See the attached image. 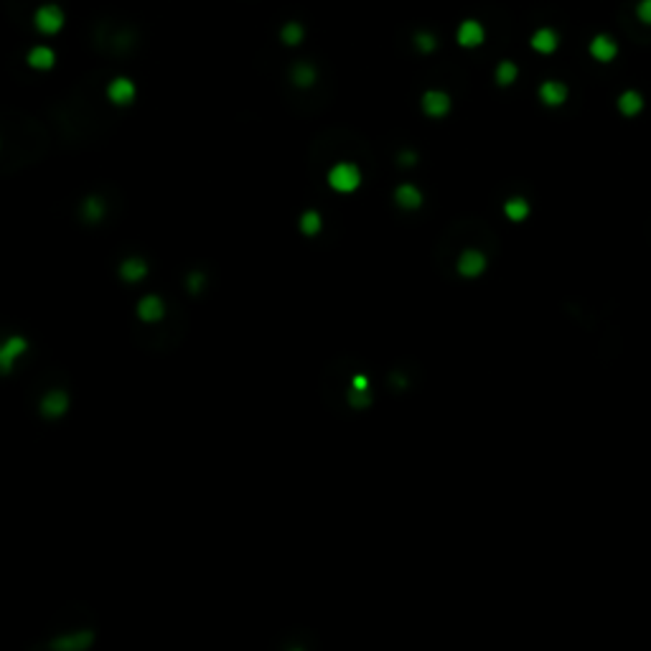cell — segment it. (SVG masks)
<instances>
[{"label": "cell", "instance_id": "cell-1", "mask_svg": "<svg viewBox=\"0 0 651 651\" xmlns=\"http://www.w3.org/2000/svg\"><path fill=\"white\" fill-rule=\"evenodd\" d=\"M326 181H329V186L336 194H354V191L362 186V169H359L357 163H336L334 169L329 171V176H326Z\"/></svg>", "mask_w": 651, "mask_h": 651}, {"label": "cell", "instance_id": "cell-2", "mask_svg": "<svg viewBox=\"0 0 651 651\" xmlns=\"http://www.w3.org/2000/svg\"><path fill=\"white\" fill-rule=\"evenodd\" d=\"M66 23V15L57 3H43L34 10V26L43 36H57Z\"/></svg>", "mask_w": 651, "mask_h": 651}, {"label": "cell", "instance_id": "cell-3", "mask_svg": "<svg viewBox=\"0 0 651 651\" xmlns=\"http://www.w3.org/2000/svg\"><path fill=\"white\" fill-rule=\"evenodd\" d=\"M486 267H489V259H486V255H483L481 250H463V252L458 255V259H455V270H458V275L466 278V280L481 278V275L486 273Z\"/></svg>", "mask_w": 651, "mask_h": 651}, {"label": "cell", "instance_id": "cell-4", "mask_svg": "<svg viewBox=\"0 0 651 651\" xmlns=\"http://www.w3.org/2000/svg\"><path fill=\"white\" fill-rule=\"evenodd\" d=\"M455 41L461 49H478L483 41H486V29L483 23L476 18H466V21L458 23V31H455Z\"/></svg>", "mask_w": 651, "mask_h": 651}, {"label": "cell", "instance_id": "cell-5", "mask_svg": "<svg viewBox=\"0 0 651 651\" xmlns=\"http://www.w3.org/2000/svg\"><path fill=\"white\" fill-rule=\"evenodd\" d=\"M420 107H422V113H425L427 117L441 120V117H445V115L450 113V107H453V99H450L448 92H443V90H427L425 94H422V99H420Z\"/></svg>", "mask_w": 651, "mask_h": 651}, {"label": "cell", "instance_id": "cell-6", "mask_svg": "<svg viewBox=\"0 0 651 651\" xmlns=\"http://www.w3.org/2000/svg\"><path fill=\"white\" fill-rule=\"evenodd\" d=\"M537 94H539V102L545 107H562L567 102V97H570V90H567V85L560 82V79H547V82L539 85Z\"/></svg>", "mask_w": 651, "mask_h": 651}, {"label": "cell", "instance_id": "cell-7", "mask_svg": "<svg viewBox=\"0 0 651 651\" xmlns=\"http://www.w3.org/2000/svg\"><path fill=\"white\" fill-rule=\"evenodd\" d=\"M588 54L598 64H608L618 57V43L608 34H595L588 43Z\"/></svg>", "mask_w": 651, "mask_h": 651}, {"label": "cell", "instance_id": "cell-8", "mask_svg": "<svg viewBox=\"0 0 651 651\" xmlns=\"http://www.w3.org/2000/svg\"><path fill=\"white\" fill-rule=\"evenodd\" d=\"M135 94H138V90H135V82L127 77H117L113 79L110 85H107V99L113 102V105H130L135 99Z\"/></svg>", "mask_w": 651, "mask_h": 651}, {"label": "cell", "instance_id": "cell-9", "mask_svg": "<svg viewBox=\"0 0 651 651\" xmlns=\"http://www.w3.org/2000/svg\"><path fill=\"white\" fill-rule=\"evenodd\" d=\"M529 46H532L537 54H542V57H550V54H555L557 46H560V34L555 29L542 26V29H537L529 36Z\"/></svg>", "mask_w": 651, "mask_h": 651}, {"label": "cell", "instance_id": "cell-10", "mask_svg": "<svg viewBox=\"0 0 651 651\" xmlns=\"http://www.w3.org/2000/svg\"><path fill=\"white\" fill-rule=\"evenodd\" d=\"M616 107H618V113H621L623 117H638V115L644 113L646 102H644V97H641V92L626 90V92H621V94H618Z\"/></svg>", "mask_w": 651, "mask_h": 651}, {"label": "cell", "instance_id": "cell-11", "mask_svg": "<svg viewBox=\"0 0 651 651\" xmlns=\"http://www.w3.org/2000/svg\"><path fill=\"white\" fill-rule=\"evenodd\" d=\"M394 201H397L399 209L417 211L422 206V191L415 183H402V186L394 189Z\"/></svg>", "mask_w": 651, "mask_h": 651}, {"label": "cell", "instance_id": "cell-12", "mask_svg": "<svg viewBox=\"0 0 651 651\" xmlns=\"http://www.w3.org/2000/svg\"><path fill=\"white\" fill-rule=\"evenodd\" d=\"M26 349H29V346H26V341H23L21 336L8 338V341L3 343V346H0V371L13 369L15 359L21 357V354H23Z\"/></svg>", "mask_w": 651, "mask_h": 651}, {"label": "cell", "instance_id": "cell-13", "mask_svg": "<svg viewBox=\"0 0 651 651\" xmlns=\"http://www.w3.org/2000/svg\"><path fill=\"white\" fill-rule=\"evenodd\" d=\"M26 62H29V66L36 71H49V69H54V64H57V51L51 49V46H34V49L29 51Z\"/></svg>", "mask_w": 651, "mask_h": 651}, {"label": "cell", "instance_id": "cell-14", "mask_svg": "<svg viewBox=\"0 0 651 651\" xmlns=\"http://www.w3.org/2000/svg\"><path fill=\"white\" fill-rule=\"evenodd\" d=\"M163 313H166V306H163V301L158 295H145V298L138 303V315H141V321H145V323L161 321Z\"/></svg>", "mask_w": 651, "mask_h": 651}, {"label": "cell", "instance_id": "cell-15", "mask_svg": "<svg viewBox=\"0 0 651 651\" xmlns=\"http://www.w3.org/2000/svg\"><path fill=\"white\" fill-rule=\"evenodd\" d=\"M529 214H532V206L524 196H511L504 201V217L514 224H522L524 219H529Z\"/></svg>", "mask_w": 651, "mask_h": 651}, {"label": "cell", "instance_id": "cell-16", "mask_svg": "<svg viewBox=\"0 0 651 651\" xmlns=\"http://www.w3.org/2000/svg\"><path fill=\"white\" fill-rule=\"evenodd\" d=\"M66 407H69V399H66V394L64 392H49L41 402L43 415H49V417H59V415H64L66 413Z\"/></svg>", "mask_w": 651, "mask_h": 651}, {"label": "cell", "instance_id": "cell-17", "mask_svg": "<svg viewBox=\"0 0 651 651\" xmlns=\"http://www.w3.org/2000/svg\"><path fill=\"white\" fill-rule=\"evenodd\" d=\"M120 275H122V280H127V282H138L148 275V265L138 257L125 259V262L120 265Z\"/></svg>", "mask_w": 651, "mask_h": 651}, {"label": "cell", "instance_id": "cell-18", "mask_svg": "<svg viewBox=\"0 0 651 651\" xmlns=\"http://www.w3.org/2000/svg\"><path fill=\"white\" fill-rule=\"evenodd\" d=\"M494 79H496L499 87H511L519 79V66L509 59L496 64V71H494Z\"/></svg>", "mask_w": 651, "mask_h": 651}, {"label": "cell", "instance_id": "cell-19", "mask_svg": "<svg viewBox=\"0 0 651 651\" xmlns=\"http://www.w3.org/2000/svg\"><path fill=\"white\" fill-rule=\"evenodd\" d=\"M303 36H306V29H303L298 21H290L282 26L280 31V41L285 43V46H298V43L303 41Z\"/></svg>", "mask_w": 651, "mask_h": 651}, {"label": "cell", "instance_id": "cell-20", "mask_svg": "<svg viewBox=\"0 0 651 651\" xmlns=\"http://www.w3.org/2000/svg\"><path fill=\"white\" fill-rule=\"evenodd\" d=\"M293 82L301 87H310L315 82V69L310 64H295L293 66Z\"/></svg>", "mask_w": 651, "mask_h": 651}, {"label": "cell", "instance_id": "cell-21", "mask_svg": "<svg viewBox=\"0 0 651 651\" xmlns=\"http://www.w3.org/2000/svg\"><path fill=\"white\" fill-rule=\"evenodd\" d=\"M301 229H303V234H318V231H321V214L306 211L301 219Z\"/></svg>", "mask_w": 651, "mask_h": 651}, {"label": "cell", "instance_id": "cell-22", "mask_svg": "<svg viewBox=\"0 0 651 651\" xmlns=\"http://www.w3.org/2000/svg\"><path fill=\"white\" fill-rule=\"evenodd\" d=\"M415 43H417V49H420L422 54H433V51L438 49V38H435L433 34H427V31H420V34L415 36Z\"/></svg>", "mask_w": 651, "mask_h": 651}, {"label": "cell", "instance_id": "cell-23", "mask_svg": "<svg viewBox=\"0 0 651 651\" xmlns=\"http://www.w3.org/2000/svg\"><path fill=\"white\" fill-rule=\"evenodd\" d=\"M634 13H636V18L644 23V26H651V0H638Z\"/></svg>", "mask_w": 651, "mask_h": 651}, {"label": "cell", "instance_id": "cell-24", "mask_svg": "<svg viewBox=\"0 0 651 651\" xmlns=\"http://www.w3.org/2000/svg\"><path fill=\"white\" fill-rule=\"evenodd\" d=\"M99 214H102V206H99V201H87V217L97 219Z\"/></svg>", "mask_w": 651, "mask_h": 651}, {"label": "cell", "instance_id": "cell-25", "mask_svg": "<svg viewBox=\"0 0 651 651\" xmlns=\"http://www.w3.org/2000/svg\"><path fill=\"white\" fill-rule=\"evenodd\" d=\"M351 389H369V382H366L364 377H357L354 379V387Z\"/></svg>", "mask_w": 651, "mask_h": 651}]
</instances>
